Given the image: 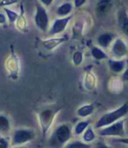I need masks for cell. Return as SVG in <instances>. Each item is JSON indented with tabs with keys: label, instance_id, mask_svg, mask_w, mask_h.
<instances>
[{
	"label": "cell",
	"instance_id": "32",
	"mask_svg": "<svg viewBox=\"0 0 128 148\" xmlns=\"http://www.w3.org/2000/svg\"><path fill=\"white\" fill-rule=\"evenodd\" d=\"M115 141L128 145V137H127V138H118V139H115Z\"/></svg>",
	"mask_w": 128,
	"mask_h": 148
},
{
	"label": "cell",
	"instance_id": "11",
	"mask_svg": "<svg viewBox=\"0 0 128 148\" xmlns=\"http://www.w3.org/2000/svg\"><path fill=\"white\" fill-rule=\"evenodd\" d=\"M67 39H68V38L66 36V37H60V38H51L48 39L42 40V45L47 51H53L57 46H59L63 43L67 41Z\"/></svg>",
	"mask_w": 128,
	"mask_h": 148
},
{
	"label": "cell",
	"instance_id": "2",
	"mask_svg": "<svg viewBox=\"0 0 128 148\" xmlns=\"http://www.w3.org/2000/svg\"><path fill=\"white\" fill-rule=\"evenodd\" d=\"M73 136V130L69 124L64 123L57 125L51 132L48 139L51 148H64L70 142Z\"/></svg>",
	"mask_w": 128,
	"mask_h": 148
},
{
	"label": "cell",
	"instance_id": "24",
	"mask_svg": "<svg viewBox=\"0 0 128 148\" xmlns=\"http://www.w3.org/2000/svg\"><path fill=\"white\" fill-rule=\"evenodd\" d=\"M4 11H5V12L6 14V17H7V18H8V20H9V22L11 24H14L15 22H17L18 17H19L18 12H14L12 10H10V9H8L6 7L4 8Z\"/></svg>",
	"mask_w": 128,
	"mask_h": 148
},
{
	"label": "cell",
	"instance_id": "1",
	"mask_svg": "<svg viewBox=\"0 0 128 148\" xmlns=\"http://www.w3.org/2000/svg\"><path fill=\"white\" fill-rule=\"evenodd\" d=\"M60 111H61V107L57 106L55 105H51V106L42 107L37 112V119H38V125L42 136L44 138L46 137L47 133L49 132L50 129L53 125V122L57 115Z\"/></svg>",
	"mask_w": 128,
	"mask_h": 148
},
{
	"label": "cell",
	"instance_id": "20",
	"mask_svg": "<svg viewBox=\"0 0 128 148\" xmlns=\"http://www.w3.org/2000/svg\"><path fill=\"white\" fill-rule=\"evenodd\" d=\"M91 54L94 59L99 60V61L108 58V56L106 55V53L99 46H92L91 48Z\"/></svg>",
	"mask_w": 128,
	"mask_h": 148
},
{
	"label": "cell",
	"instance_id": "13",
	"mask_svg": "<svg viewBox=\"0 0 128 148\" xmlns=\"http://www.w3.org/2000/svg\"><path fill=\"white\" fill-rule=\"evenodd\" d=\"M118 25L125 36L128 38V14L125 9L119 10L117 15Z\"/></svg>",
	"mask_w": 128,
	"mask_h": 148
},
{
	"label": "cell",
	"instance_id": "18",
	"mask_svg": "<svg viewBox=\"0 0 128 148\" xmlns=\"http://www.w3.org/2000/svg\"><path fill=\"white\" fill-rule=\"evenodd\" d=\"M73 5L69 2H66V3L62 4L61 5L57 7L56 13L60 18H66V17L70 16L71 12H73Z\"/></svg>",
	"mask_w": 128,
	"mask_h": 148
},
{
	"label": "cell",
	"instance_id": "3",
	"mask_svg": "<svg viewBox=\"0 0 128 148\" xmlns=\"http://www.w3.org/2000/svg\"><path fill=\"white\" fill-rule=\"evenodd\" d=\"M127 114H128V102H125L118 108L102 115L95 123L94 127L96 129H102L105 126H108L113 123L121 120L122 118H124Z\"/></svg>",
	"mask_w": 128,
	"mask_h": 148
},
{
	"label": "cell",
	"instance_id": "12",
	"mask_svg": "<svg viewBox=\"0 0 128 148\" xmlns=\"http://www.w3.org/2000/svg\"><path fill=\"white\" fill-rule=\"evenodd\" d=\"M112 7V0H99L96 4L95 12L99 17H104L108 14Z\"/></svg>",
	"mask_w": 128,
	"mask_h": 148
},
{
	"label": "cell",
	"instance_id": "9",
	"mask_svg": "<svg viewBox=\"0 0 128 148\" xmlns=\"http://www.w3.org/2000/svg\"><path fill=\"white\" fill-rule=\"evenodd\" d=\"M112 54L115 59H123L128 54V46L122 38H116L112 45Z\"/></svg>",
	"mask_w": 128,
	"mask_h": 148
},
{
	"label": "cell",
	"instance_id": "8",
	"mask_svg": "<svg viewBox=\"0 0 128 148\" xmlns=\"http://www.w3.org/2000/svg\"><path fill=\"white\" fill-rule=\"evenodd\" d=\"M72 18H73V16L70 15V16L66 17V18H59L55 19L53 24L51 25V28L48 31V35L49 36H55V35L62 33L66 29V27H67V25H68V24Z\"/></svg>",
	"mask_w": 128,
	"mask_h": 148
},
{
	"label": "cell",
	"instance_id": "21",
	"mask_svg": "<svg viewBox=\"0 0 128 148\" xmlns=\"http://www.w3.org/2000/svg\"><path fill=\"white\" fill-rule=\"evenodd\" d=\"M82 135H83L82 136L83 141L86 143H88V144H91L92 142H93L96 139V133L91 125L85 131V132Z\"/></svg>",
	"mask_w": 128,
	"mask_h": 148
},
{
	"label": "cell",
	"instance_id": "22",
	"mask_svg": "<svg viewBox=\"0 0 128 148\" xmlns=\"http://www.w3.org/2000/svg\"><path fill=\"white\" fill-rule=\"evenodd\" d=\"M64 148H92V145L84 141L73 140L67 143Z\"/></svg>",
	"mask_w": 128,
	"mask_h": 148
},
{
	"label": "cell",
	"instance_id": "29",
	"mask_svg": "<svg viewBox=\"0 0 128 148\" xmlns=\"http://www.w3.org/2000/svg\"><path fill=\"white\" fill-rule=\"evenodd\" d=\"M95 148H112V147L110 145H108L107 144H105V142H103V141H99L96 144Z\"/></svg>",
	"mask_w": 128,
	"mask_h": 148
},
{
	"label": "cell",
	"instance_id": "19",
	"mask_svg": "<svg viewBox=\"0 0 128 148\" xmlns=\"http://www.w3.org/2000/svg\"><path fill=\"white\" fill-rule=\"evenodd\" d=\"M90 124H91L90 120H87V119L79 121L75 125L74 128H73V133H74V135L79 136V135L83 134L85 132V131L90 126Z\"/></svg>",
	"mask_w": 128,
	"mask_h": 148
},
{
	"label": "cell",
	"instance_id": "23",
	"mask_svg": "<svg viewBox=\"0 0 128 148\" xmlns=\"http://www.w3.org/2000/svg\"><path fill=\"white\" fill-rule=\"evenodd\" d=\"M83 60H84V54L82 51H77L73 54L72 61H73V64L74 66H76V67L80 66L83 63Z\"/></svg>",
	"mask_w": 128,
	"mask_h": 148
},
{
	"label": "cell",
	"instance_id": "14",
	"mask_svg": "<svg viewBox=\"0 0 128 148\" xmlns=\"http://www.w3.org/2000/svg\"><path fill=\"white\" fill-rule=\"evenodd\" d=\"M126 61L125 59H109L108 60V67L110 71L113 73L118 74L123 73L126 69Z\"/></svg>",
	"mask_w": 128,
	"mask_h": 148
},
{
	"label": "cell",
	"instance_id": "15",
	"mask_svg": "<svg viewBox=\"0 0 128 148\" xmlns=\"http://www.w3.org/2000/svg\"><path fill=\"white\" fill-rule=\"evenodd\" d=\"M115 34L112 32H105L97 38V44L101 48H108L115 41Z\"/></svg>",
	"mask_w": 128,
	"mask_h": 148
},
{
	"label": "cell",
	"instance_id": "25",
	"mask_svg": "<svg viewBox=\"0 0 128 148\" xmlns=\"http://www.w3.org/2000/svg\"><path fill=\"white\" fill-rule=\"evenodd\" d=\"M17 28L20 31H23L26 28V19L24 16V10H23V6L21 7V14L19 15L17 22Z\"/></svg>",
	"mask_w": 128,
	"mask_h": 148
},
{
	"label": "cell",
	"instance_id": "34",
	"mask_svg": "<svg viewBox=\"0 0 128 148\" xmlns=\"http://www.w3.org/2000/svg\"><path fill=\"white\" fill-rule=\"evenodd\" d=\"M13 148H27V147L25 145H21V146H14Z\"/></svg>",
	"mask_w": 128,
	"mask_h": 148
},
{
	"label": "cell",
	"instance_id": "28",
	"mask_svg": "<svg viewBox=\"0 0 128 148\" xmlns=\"http://www.w3.org/2000/svg\"><path fill=\"white\" fill-rule=\"evenodd\" d=\"M86 3V0H74V7L76 9L80 8Z\"/></svg>",
	"mask_w": 128,
	"mask_h": 148
},
{
	"label": "cell",
	"instance_id": "33",
	"mask_svg": "<svg viewBox=\"0 0 128 148\" xmlns=\"http://www.w3.org/2000/svg\"><path fill=\"white\" fill-rule=\"evenodd\" d=\"M6 17L5 14L3 13H0V25H5L6 24Z\"/></svg>",
	"mask_w": 128,
	"mask_h": 148
},
{
	"label": "cell",
	"instance_id": "7",
	"mask_svg": "<svg viewBox=\"0 0 128 148\" xmlns=\"http://www.w3.org/2000/svg\"><path fill=\"white\" fill-rule=\"evenodd\" d=\"M34 22L38 29H39L41 32H47L49 27V15L44 6L40 4H37L36 5Z\"/></svg>",
	"mask_w": 128,
	"mask_h": 148
},
{
	"label": "cell",
	"instance_id": "17",
	"mask_svg": "<svg viewBox=\"0 0 128 148\" xmlns=\"http://www.w3.org/2000/svg\"><path fill=\"white\" fill-rule=\"evenodd\" d=\"M94 106L92 104H86V105H83L80 107H79L76 111V115L79 118H83L86 119L91 115L93 114L94 112Z\"/></svg>",
	"mask_w": 128,
	"mask_h": 148
},
{
	"label": "cell",
	"instance_id": "10",
	"mask_svg": "<svg viewBox=\"0 0 128 148\" xmlns=\"http://www.w3.org/2000/svg\"><path fill=\"white\" fill-rule=\"evenodd\" d=\"M84 88L87 92H93L97 87V78L96 75L91 71H87L83 79Z\"/></svg>",
	"mask_w": 128,
	"mask_h": 148
},
{
	"label": "cell",
	"instance_id": "27",
	"mask_svg": "<svg viewBox=\"0 0 128 148\" xmlns=\"http://www.w3.org/2000/svg\"><path fill=\"white\" fill-rule=\"evenodd\" d=\"M20 0H1L0 1V8H5L6 6H10L15 4H18Z\"/></svg>",
	"mask_w": 128,
	"mask_h": 148
},
{
	"label": "cell",
	"instance_id": "5",
	"mask_svg": "<svg viewBox=\"0 0 128 148\" xmlns=\"http://www.w3.org/2000/svg\"><path fill=\"white\" fill-rule=\"evenodd\" d=\"M5 68L7 71L8 77L12 80H17L20 74V60L18 57L12 52L9 55L5 62Z\"/></svg>",
	"mask_w": 128,
	"mask_h": 148
},
{
	"label": "cell",
	"instance_id": "26",
	"mask_svg": "<svg viewBox=\"0 0 128 148\" xmlns=\"http://www.w3.org/2000/svg\"><path fill=\"white\" fill-rule=\"evenodd\" d=\"M11 145V139L4 136H0V148H10Z\"/></svg>",
	"mask_w": 128,
	"mask_h": 148
},
{
	"label": "cell",
	"instance_id": "6",
	"mask_svg": "<svg viewBox=\"0 0 128 148\" xmlns=\"http://www.w3.org/2000/svg\"><path fill=\"white\" fill-rule=\"evenodd\" d=\"M99 135L101 137H119L124 138L125 135V120H119L113 123L108 126H105L99 131Z\"/></svg>",
	"mask_w": 128,
	"mask_h": 148
},
{
	"label": "cell",
	"instance_id": "16",
	"mask_svg": "<svg viewBox=\"0 0 128 148\" xmlns=\"http://www.w3.org/2000/svg\"><path fill=\"white\" fill-rule=\"evenodd\" d=\"M12 131V123L9 117L4 113H0V133L7 135Z\"/></svg>",
	"mask_w": 128,
	"mask_h": 148
},
{
	"label": "cell",
	"instance_id": "30",
	"mask_svg": "<svg viewBox=\"0 0 128 148\" xmlns=\"http://www.w3.org/2000/svg\"><path fill=\"white\" fill-rule=\"evenodd\" d=\"M121 79H122V81L128 82V68H126V69L124 71V72L122 73Z\"/></svg>",
	"mask_w": 128,
	"mask_h": 148
},
{
	"label": "cell",
	"instance_id": "31",
	"mask_svg": "<svg viewBox=\"0 0 128 148\" xmlns=\"http://www.w3.org/2000/svg\"><path fill=\"white\" fill-rule=\"evenodd\" d=\"M40 2H41V5H44V7H48L52 4L53 0H40Z\"/></svg>",
	"mask_w": 128,
	"mask_h": 148
},
{
	"label": "cell",
	"instance_id": "4",
	"mask_svg": "<svg viewBox=\"0 0 128 148\" xmlns=\"http://www.w3.org/2000/svg\"><path fill=\"white\" fill-rule=\"evenodd\" d=\"M36 132L31 128H17L15 129L11 137V145L14 146H21L34 140Z\"/></svg>",
	"mask_w": 128,
	"mask_h": 148
}]
</instances>
